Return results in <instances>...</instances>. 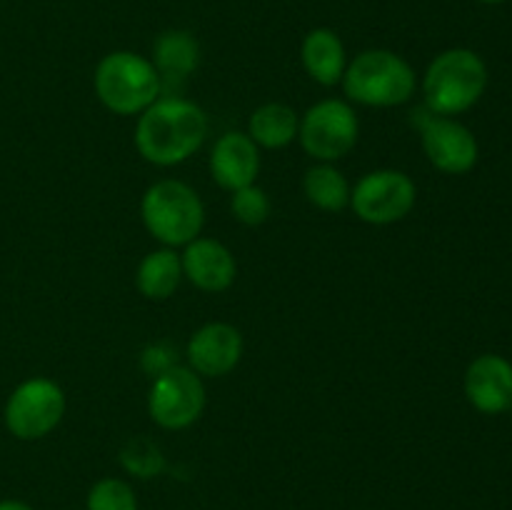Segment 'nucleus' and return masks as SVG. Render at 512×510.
<instances>
[{"instance_id": "f257e3e1", "label": "nucleus", "mask_w": 512, "mask_h": 510, "mask_svg": "<svg viewBox=\"0 0 512 510\" xmlns=\"http://www.w3.org/2000/svg\"><path fill=\"white\" fill-rule=\"evenodd\" d=\"M208 113L188 98H158L138 115L133 143L140 158L158 168L185 163L208 138Z\"/></svg>"}, {"instance_id": "f03ea898", "label": "nucleus", "mask_w": 512, "mask_h": 510, "mask_svg": "<svg viewBox=\"0 0 512 510\" xmlns=\"http://www.w3.org/2000/svg\"><path fill=\"white\" fill-rule=\"evenodd\" d=\"M340 85L348 103L365 108H398L413 98L418 78L403 55L385 48H370L348 60Z\"/></svg>"}, {"instance_id": "7ed1b4c3", "label": "nucleus", "mask_w": 512, "mask_h": 510, "mask_svg": "<svg viewBox=\"0 0 512 510\" xmlns=\"http://www.w3.org/2000/svg\"><path fill=\"white\" fill-rule=\"evenodd\" d=\"M488 88L485 60L470 48L443 50L430 60L423 75L425 108L433 115L465 113L483 98Z\"/></svg>"}, {"instance_id": "20e7f679", "label": "nucleus", "mask_w": 512, "mask_h": 510, "mask_svg": "<svg viewBox=\"0 0 512 510\" xmlns=\"http://www.w3.org/2000/svg\"><path fill=\"white\" fill-rule=\"evenodd\" d=\"M93 88L103 108L115 115H140L160 98L163 78L145 55L113 50L95 65Z\"/></svg>"}, {"instance_id": "39448f33", "label": "nucleus", "mask_w": 512, "mask_h": 510, "mask_svg": "<svg viewBox=\"0 0 512 510\" xmlns=\"http://www.w3.org/2000/svg\"><path fill=\"white\" fill-rule=\"evenodd\" d=\"M140 218L145 230L165 248H185L200 238L205 225V205L195 188L175 178L150 185L140 198Z\"/></svg>"}, {"instance_id": "423d86ee", "label": "nucleus", "mask_w": 512, "mask_h": 510, "mask_svg": "<svg viewBox=\"0 0 512 510\" xmlns=\"http://www.w3.org/2000/svg\"><path fill=\"white\" fill-rule=\"evenodd\" d=\"M65 408H68V400H65L63 388L53 378L35 375L15 385V390L5 400V428L13 438L25 440V443L43 440L63 423Z\"/></svg>"}, {"instance_id": "0eeeda50", "label": "nucleus", "mask_w": 512, "mask_h": 510, "mask_svg": "<svg viewBox=\"0 0 512 510\" xmlns=\"http://www.w3.org/2000/svg\"><path fill=\"white\" fill-rule=\"evenodd\" d=\"M360 120L353 105L340 98H325L300 115L298 140L318 163H338L358 145Z\"/></svg>"}, {"instance_id": "6e6552de", "label": "nucleus", "mask_w": 512, "mask_h": 510, "mask_svg": "<svg viewBox=\"0 0 512 510\" xmlns=\"http://www.w3.org/2000/svg\"><path fill=\"white\" fill-rule=\"evenodd\" d=\"M418 200V185L408 173L380 168L365 173L350 190V210L368 225H393L408 218Z\"/></svg>"}, {"instance_id": "1a4fd4ad", "label": "nucleus", "mask_w": 512, "mask_h": 510, "mask_svg": "<svg viewBox=\"0 0 512 510\" xmlns=\"http://www.w3.org/2000/svg\"><path fill=\"white\" fill-rule=\"evenodd\" d=\"M205 383L188 365H173L153 378L148 393V415L163 430H185L205 410Z\"/></svg>"}, {"instance_id": "9d476101", "label": "nucleus", "mask_w": 512, "mask_h": 510, "mask_svg": "<svg viewBox=\"0 0 512 510\" xmlns=\"http://www.w3.org/2000/svg\"><path fill=\"white\" fill-rule=\"evenodd\" d=\"M420 143L430 165L445 175H465L478 163L480 148L473 130L448 115L430 113L420 125Z\"/></svg>"}, {"instance_id": "9b49d317", "label": "nucleus", "mask_w": 512, "mask_h": 510, "mask_svg": "<svg viewBox=\"0 0 512 510\" xmlns=\"http://www.w3.org/2000/svg\"><path fill=\"white\" fill-rule=\"evenodd\" d=\"M243 353V333L235 325L223 323V320L200 325L190 335L188 348H185L188 368L195 370L200 378H223V375L233 373L243 360Z\"/></svg>"}, {"instance_id": "f8f14e48", "label": "nucleus", "mask_w": 512, "mask_h": 510, "mask_svg": "<svg viewBox=\"0 0 512 510\" xmlns=\"http://www.w3.org/2000/svg\"><path fill=\"white\" fill-rule=\"evenodd\" d=\"M183 275L203 293H223L235 283L238 263L228 245L215 238H195L180 253Z\"/></svg>"}, {"instance_id": "ddd939ff", "label": "nucleus", "mask_w": 512, "mask_h": 510, "mask_svg": "<svg viewBox=\"0 0 512 510\" xmlns=\"http://www.w3.org/2000/svg\"><path fill=\"white\" fill-rule=\"evenodd\" d=\"M465 395L485 415H500L512 408V363L503 355H478L465 370Z\"/></svg>"}, {"instance_id": "4468645a", "label": "nucleus", "mask_w": 512, "mask_h": 510, "mask_svg": "<svg viewBox=\"0 0 512 510\" xmlns=\"http://www.w3.org/2000/svg\"><path fill=\"white\" fill-rule=\"evenodd\" d=\"M210 175L223 190H233L253 185L260 173V148L250 140L248 133L230 130L215 140L208 158Z\"/></svg>"}, {"instance_id": "2eb2a0df", "label": "nucleus", "mask_w": 512, "mask_h": 510, "mask_svg": "<svg viewBox=\"0 0 512 510\" xmlns=\"http://www.w3.org/2000/svg\"><path fill=\"white\" fill-rule=\"evenodd\" d=\"M300 60L310 80L323 88L343 83L345 68H348V53L333 28H313L300 45Z\"/></svg>"}, {"instance_id": "dca6fc26", "label": "nucleus", "mask_w": 512, "mask_h": 510, "mask_svg": "<svg viewBox=\"0 0 512 510\" xmlns=\"http://www.w3.org/2000/svg\"><path fill=\"white\" fill-rule=\"evenodd\" d=\"M150 63L155 65L163 83H173V80H185L198 70L200 65V43L193 33L188 30H165L155 38L153 43V58Z\"/></svg>"}, {"instance_id": "f3484780", "label": "nucleus", "mask_w": 512, "mask_h": 510, "mask_svg": "<svg viewBox=\"0 0 512 510\" xmlns=\"http://www.w3.org/2000/svg\"><path fill=\"white\" fill-rule=\"evenodd\" d=\"M185 280L180 253L175 248L150 250L135 270V288L148 300H168Z\"/></svg>"}, {"instance_id": "a211bd4d", "label": "nucleus", "mask_w": 512, "mask_h": 510, "mask_svg": "<svg viewBox=\"0 0 512 510\" xmlns=\"http://www.w3.org/2000/svg\"><path fill=\"white\" fill-rule=\"evenodd\" d=\"M300 115L285 103H265L255 108L248 118V130L260 150H283L298 140Z\"/></svg>"}, {"instance_id": "6ab92c4d", "label": "nucleus", "mask_w": 512, "mask_h": 510, "mask_svg": "<svg viewBox=\"0 0 512 510\" xmlns=\"http://www.w3.org/2000/svg\"><path fill=\"white\" fill-rule=\"evenodd\" d=\"M350 180L335 163H315L303 175V193L310 205L325 213H340L350 208Z\"/></svg>"}, {"instance_id": "aec40b11", "label": "nucleus", "mask_w": 512, "mask_h": 510, "mask_svg": "<svg viewBox=\"0 0 512 510\" xmlns=\"http://www.w3.org/2000/svg\"><path fill=\"white\" fill-rule=\"evenodd\" d=\"M230 213L235 215V220L248 228H258L273 213V203H270L268 190L260 188L258 183L245 185L230 193Z\"/></svg>"}, {"instance_id": "412c9836", "label": "nucleus", "mask_w": 512, "mask_h": 510, "mask_svg": "<svg viewBox=\"0 0 512 510\" xmlns=\"http://www.w3.org/2000/svg\"><path fill=\"white\" fill-rule=\"evenodd\" d=\"M85 510H138V495L125 480L100 478L88 490Z\"/></svg>"}, {"instance_id": "4be33fe9", "label": "nucleus", "mask_w": 512, "mask_h": 510, "mask_svg": "<svg viewBox=\"0 0 512 510\" xmlns=\"http://www.w3.org/2000/svg\"><path fill=\"white\" fill-rule=\"evenodd\" d=\"M120 463L135 478H155L165 468L163 453L150 440L135 438L120 450Z\"/></svg>"}, {"instance_id": "5701e85b", "label": "nucleus", "mask_w": 512, "mask_h": 510, "mask_svg": "<svg viewBox=\"0 0 512 510\" xmlns=\"http://www.w3.org/2000/svg\"><path fill=\"white\" fill-rule=\"evenodd\" d=\"M140 363H143L145 373H150L153 378H158L160 373H165V370H170L173 365H178L173 358V350H168L165 345H150V348H145Z\"/></svg>"}, {"instance_id": "b1692460", "label": "nucleus", "mask_w": 512, "mask_h": 510, "mask_svg": "<svg viewBox=\"0 0 512 510\" xmlns=\"http://www.w3.org/2000/svg\"><path fill=\"white\" fill-rule=\"evenodd\" d=\"M0 510H35V508L33 505L23 503V500L8 498V500H0Z\"/></svg>"}, {"instance_id": "393cba45", "label": "nucleus", "mask_w": 512, "mask_h": 510, "mask_svg": "<svg viewBox=\"0 0 512 510\" xmlns=\"http://www.w3.org/2000/svg\"><path fill=\"white\" fill-rule=\"evenodd\" d=\"M480 3H485V5H500V3H505V0H480Z\"/></svg>"}]
</instances>
